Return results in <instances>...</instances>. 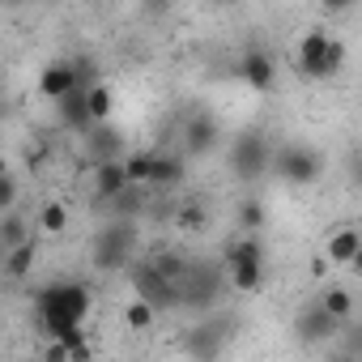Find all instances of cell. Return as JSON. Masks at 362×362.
Masks as SVG:
<instances>
[{
  "label": "cell",
  "mask_w": 362,
  "mask_h": 362,
  "mask_svg": "<svg viewBox=\"0 0 362 362\" xmlns=\"http://www.w3.org/2000/svg\"><path fill=\"white\" fill-rule=\"evenodd\" d=\"M132 290H136V298H145L153 311L179 307V286H175L166 273H158L149 260H145V264H132Z\"/></svg>",
  "instance_id": "cell-5"
},
{
  "label": "cell",
  "mask_w": 362,
  "mask_h": 362,
  "mask_svg": "<svg viewBox=\"0 0 362 362\" xmlns=\"http://www.w3.org/2000/svg\"><path fill=\"white\" fill-rule=\"evenodd\" d=\"M328 30H311V35H303V43H298V73L307 77V81H328Z\"/></svg>",
  "instance_id": "cell-7"
},
{
  "label": "cell",
  "mask_w": 362,
  "mask_h": 362,
  "mask_svg": "<svg viewBox=\"0 0 362 362\" xmlns=\"http://www.w3.org/2000/svg\"><path fill=\"white\" fill-rule=\"evenodd\" d=\"M149 264H153V269H158V273H166V277H170V281H179V277H184V269H188V264H184V260H179V256H175V252H158V256H153V260H149Z\"/></svg>",
  "instance_id": "cell-28"
},
{
  "label": "cell",
  "mask_w": 362,
  "mask_h": 362,
  "mask_svg": "<svg viewBox=\"0 0 362 362\" xmlns=\"http://www.w3.org/2000/svg\"><path fill=\"white\" fill-rule=\"evenodd\" d=\"M86 90H90V86H73L69 94H60V98H56V119H60L64 128H73V132H81V128L90 124V107H86Z\"/></svg>",
  "instance_id": "cell-13"
},
{
  "label": "cell",
  "mask_w": 362,
  "mask_h": 362,
  "mask_svg": "<svg viewBox=\"0 0 362 362\" xmlns=\"http://www.w3.org/2000/svg\"><path fill=\"white\" fill-rule=\"evenodd\" d=\"M175 286H179V303H188V307H209V303L222 294V273L209 269V264H188L184 277H179Z\"/></svg>",
  "instance_id": "cell-6"
},
{
  "label": "cell",
  "mask_w": 362,
  "mask_h": 362,
  "mask_svg": "<svg viewBox=\"0 0 362 362\" xmlns=\"http://www.w3.org/2000/svg\"><path fill=\"white\" fill-rule=\"evenodd\" d=\"M5 170H9V162H5V153H0V175H5Z\"/></svg>",
  "instance_id": "cell-34"
},
{
  "label": "cell",
  "mask_w": 362,
  "mask_h": 362,
  "mask_svg": "<svg viewBox=\"0 0 362 362\" xmlns=\"http://www.w3.org/2000/svg\"><path fill=\"white\" fill-rule=\"evenodd\" d=\"M22 239H30V226H26L18 214H9V218H5V226H0V243L13 247V243H22Z\"/></svg>",
  "instance_id": "cell-27"
},
{
  "label": "cell",
  "mask_w": 362,
  "mask_h": 362,
  "mask_svg": "<svg viewBox=\"0 0 362 362\" xmlns=\"http://www.w3.org/2000/svg\"><path fill=\"white\" fill-rule=\"evenodd\" d=\"M239 77L252 86V90H260V94H269L273 86H277V64H273V56L269 52H247L243 60H239Z\"/></svg>",
  "instance_id": "cell-10"
},
{
  "label": "cell",
  "mask_w": 362,
  "mask_h": 362,
  "mask_svg": "<svg viewBox=\"0 0 362 362\" xmlns=\"http://www.w3.org/2000/svg\"><path fill=\"white\" fill-rule=\"evenodd\" d=\"M345 69V43L341 39H328V81Z\"/></svg>",
  "instance_id": "cell-29"
},
{
  "label": "cell",
  "mask_w": 362,
  "mask_h": 362,
  "mask_svg": "<svg viewBox=\"0 0 362 362\" xmlns=\"http://www.w3.org/2000/svg\"><path fill=\"white\" fill-rule=\"evenodd\" d=\"M175 222L184 226V230H205L209 226V214H205L201 201H184V205H179V214H175Z\"/></svg>",
  "instance_id": "cell-26"
},
{
  "label": "cell",
  "mask_w": 362,
  "mask_h": 362,
  "mask_svg": "<svg viewBox=\"0 0 362 362\" xmlns=\"http://www.w3.org/2000/svg\"><path fill=\"white\" fill-rule=\"evenodd\" d=\"M128 188V175H124V158H107V162H94V197L107 205L115 192Z\"/></svg>",
  "instance_id": "cell-11"
},
{
  "label": "cell",
  "mask_w": 362,
  "mask_h": 362,
  "mask_svg": "<svg viewBox=\"0 0 362 362\" xmlns=\"http://www.w3.org/2000/svg\"><path fill=\"white\" fill-rule=\"evenodd\" d=\"M269 170H277L286 184L307 188V184H315V179H320L324 162H320V153L311 145H286V149H273V166Z\"/></svg>",
  "instance_id": "cell-4"
},
{
  "label": "cell",
  "mask_w": 362,
  "mask_h": 362,
  "mask_svg": "<svg viewBox=\"0 0 362 362\" xmlns=\"http://www.w3.org/2000/svg\"><path fill=\"white\" fill-rule=\"evenodd\" d=\"M153 320H158V311H153V307H149L145 298H132V303L124 307V324H128L132 332H145V328H149Z\"/></svg>",
  "instance_id": "cell-23"
},
{
  "label": "cell",
  "mask_w": 362,
  "mask_h": 362,
  "mask_svg": "<svg viewBox=\"0 0 362 362\" xmlns=\"http://www.w3.org/2000/svg\"><path fill=\"white\" fill-rule=\"evenodd\" d=\"M136 243H141V230L132 218H115L111 226H103L94 239H90V264L98 273H115V269H128L132 256H136Z\"/></svg>",
  "instance_id": "cell-2"
},
{
  "label": "cell",
  "mask_w": 362,
  "mask_h": 362,
  "mask_svg": "<svg viewBox=\"0 0 362 362\" xmlns=\"http://www.w3.org/2000/svg\"><path fill=\"white\" fill-rule=\"evenodd\" d=\"M86 107H90V119H111V107H115V98H111V86L94 81V86L86 90Z\"/></svg>",
  "instance_id": "cell-21"
},
{
  "label": "cell",
  "mask_w": 362,
  "mask_h": 362,
  "mask_svg": "<svg viewBox=\"0 0 362 362\" xmlns=\"http://www.w3.org/2000/svg\"><path fill=\"white\" fill-rule=\"evenodd\" d=\"M149 149H132V153H124V175H128V184H141L145 188V179H149Z\"/></svg>",
  "instance_id": "cell-24"
},
{
  "label": "cell",
  "mask_w": 362,
  "mask_h": 362,
  "mask_svg": "<svg viewBox=\"0 0 362 362\" xmlns=\"http://www.w3.org/2000/svg\"><path fill=\"white\" fill-rule=\"evenodd\" d=\"M39 324L47 337H69L90 315V290L81 281H52L39 290Z\"/></svg>",
  "instance_id": "cell-1"
},
{
  "label": "cell",
  "mask_w": 362,
  "mask_h": 362,
  "mask_svg": "<svg viewBox=\"0 0 362 362\" xmlns=\"http://www.w3.org/2000/svg\"><path fill=\"white\" fill-rule=\"evenodd\" d=\"M320 307L332 311V315L345 324V320L354 315V294H349L345 286H324V290H320Z\"/></svg>",
  "instance_id": "cell-20"
},
{
  "label": "cell",
  "mask_w": 362,
  "mask_h": 362,
  "mask_svg": "<svg viewBox=\"0 0 362 362\" xmlns=\"http://www.w3.org/2000/svg\"><path fill=\"white\" fill-rule=\"evenodd\" d=\"M43 358H47V362H69V345H64L60 337H52V345L43 349Z\"/></svg>",
  "instance_id": "cell-31"
},
{
  "label": "cell",
  "mask_w": 362,
  "mask_h": 362,
  "mask_svg": "<svg viewBox=\"0 0 362 362\" xmlns=\"http://www.w3.org/2000/svg\"><path fill=\"white\" fill-rule=\"evenodd\" d=\"M145 9H149V13H166V9H170V0H145Z\"/></svg>",
  "instance_id": "cell-33"
},
{
  "label": "cell",
  "mask_w": 362,
  "mask_h": 362,
  "mask_svg": "<svg viewBox=\"0 0 362 362\" xmlns=\"http://www.w3.org/2000/svg\"><path fill=\"white\" fill-rule=\"evenodd\" d=\"M320 9H324L328 18H337V13H349V9H354V0H320Z\"/></svg>",
  "instance_id": "cell-32"
},
{
  "label": "cell",
  "mask_w": 362,
  "mask_h": 362,
  "mask_svg": "<svg viewBox=\"0 0 362 362\" xmlns=\"http://www.w3.org/2000/svg\"><path fill=\"white\" fill-rule=\"evenodd\" d=\"M35 256H39L35 239H22V243H13V247H9V260H5V273H9V277H26V273L35 269Z\"/></svg>",
  "instance_id": "cell-19"
},
{
  "label": "cell",
  "mask_w": 362,
  "mask_h": 362,
  "mask_svg": "<svg viewBox=\"0 0 362 362\" xmlns=\"http://www.w3.org/2000/svg\"><path fill=\"white\" fill-rule=\"evenodd\" d=\"M226 273H230V286L239 294H252L264 286V260H243V264H230Z\"/></svg>",
  "instance_id": "cell-18"
},
{
  "label": "cell",
  "mask_w": 362,
  "mask_h": 362,
  "mask_svg": "<svg viewBox=\"0 0 362 362\" xmlns=\"http://www.w3.org/2000/svg\"><path fill=\"white\" fill-rule=\"evenodd\" d=\"M39 230H47V235L69 230V209H64L60 201H47V205H43V214H39Z\"/></svg>",
  "instance_id": "cell-25"
},
{
  "label": "cell",
  "mask_w": 362,
  "mask_h": 362,
  "mask_svg": "<svg viewBox=\"0 0 362 362\" xmlns=\"http://www.w3.org/2000/svg\"><path fill=\"white\" fill-rule=\"evenodd\" d=\"M0 5H5V0H0Z\"/></svg>",
  "instance_id": "cell-35"
},
{
  "label": "cell",
  "mask_w": 362,
  "mask_h": 362,
  "mask_svg": "<svg viewBox=\"0 0 362 362\" xmlns=\"http://www.w3.org/2000/svg\"><path fill=\"white\" fill-rule=\"evenodd\" d=\"M230 170H235V179H243V184H256L260 175H269V166H273V145H269V136L264 132H256V128H247V132H239L235 136V145H230Z\"/></svg>",
  "instance_id": "cell-3"
},
{
  "label": "cell",
  "mask_w": 362,
  "mask_h": 362,
  "mask_svg": "<svg viewBox=\"0 0 362 362\" xmlns=\"http://www.w3.org/2000/svg\"><path fill=\"white\" fill-rule=\"evenodd\" d=\"M77 86V64L73 60H52L47 69H43V77H39V94L43 98H60V94H69Z\"/></svg>",
  "instance_id": "cell-12"
},
{
  "label": "cell",
  "mask_w": 362,
  "mask_h": 362,
  "mask_svg": "<svg viewBox=\"0 0 362 362\" xmlns=\"http://www.w3.org/2000/svg\"><path fill=\"white\" fill-rule=\"evenodd\" d=\"M149 188H175V184H184V158H175V153H153L149 158V179H145Z\"/></svg>",
  "instance_id": "cell-15"
},
{
  "label": "cell",
  "mask_w": 362,
  "mask_h": 362,
  "mask_svg": "<svg viewBox=\"0 0 362 362\" xmlns=\"http://www.w3.org/2000/svg\"><path fill=\"white\" fill-rule=\"evenodd\" d=\"M214 145H218V124H214L209 115H192L188 128H184V149H188V158H205V153H214Z\"/></svg>",
  "instance_id": "cell-14"
},
{
  "label": "cell",
  "mask_w": 362,
  "mask_h": 362,
  "mask_svg": "<svg viewBox=\"0 0 362 362\" xmlns=\"http://www.w3.org/2000/svg\"><path fill=\"white\" fill-rule=\"evenodd\" d=\"M264 222H269V209H264V201H260V197H247V201L239 205V230L256 235Z\"/></svg>",
  "instance_id": "cell-22"
},
{
  "label": "cell",
  "mask_w": 362,
  "mask_h": 362,
  "mask_svg": "<svg viewBox=\"0 0 362 362\" xmlns=\"http://www.w3.org/2000/svg\"><path fill=\"white\" fill-rule=\"evenodd\" d=\"M13 201H18V179L5 170L0 175V209H13Z\"/></svg>",
  "instance_id": "cell-30"
},
{
  "label": "cell",
  "mask_w": 362,
  "mask_h": 362,
  "mask_svg": "<svg viewBox=\"0 0 362 362\" xmlns=\"http://www.w3.org/2000/svg\"><path fill=\"white\" fill-rule=\"evenodd\" d=\"M358 256H362V235L354 226L328 235V264H358Z\"/></svg>",
  "instance_id": "cell-16"
},
{
  "label": "cell",
  "mask_w": 362,
  "mask_h": 362,
  "mask_svg": "<svg viewBox=\"0 0 362 362\" xmlns=\"http://www.w3.org/2000/svg\"><path fill=\"white\" fill-rule=\"evenodd\" d=\"M294 328H298V341H303V345H320V341H332V337L341 332V320L315 303V307H307V311L298 315Z\"/></svg>",
  "instance_id": "cell-9"
},
{
  "label": "cell",
  "mask_w": 362,
  "mask_h": 362,
  "mask_svg": "<svg viewBox=\"0 0 362 362\" xmlns=\"http://www.w3.org/2000/svg\"><path fill=\"white\" fill-rule=\"evenodd\" d=\"M243 260H264V247H260V239L256 235H235L226 247H222V269H230V264H243Z\"/></svg>",
  "instance_id": "cell-17"
},
{
  "label": "cell",
  "mask_w": 362,
  "mask_h": 362,
  "mask_svg": "<svg viewBox=\"0 0 362 362\" xmlns=\"http://www.w3.org/2000/svg\"><path fill=\"white\" fill-rule=\"evenodd\" d=\"M86 162H107V158H124V136L107 124V119H90L86 128Z\"/></svg>",
  "instance_id": "cell-8"
}]
</instances>
